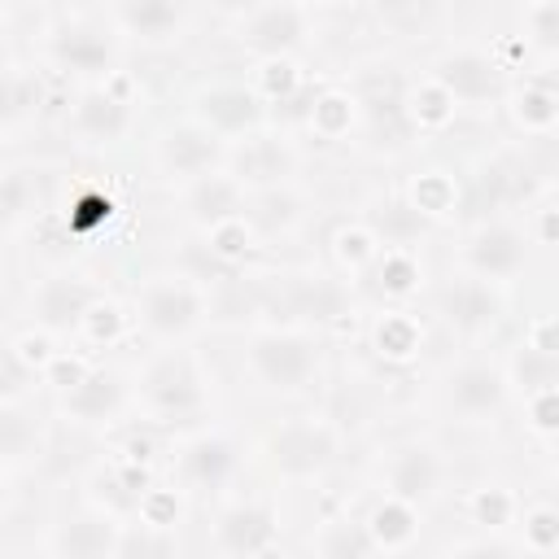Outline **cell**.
Segmentation results:
<instances>
[{
  "label": "cell",
  "mask_w": 559,
  "mask_h": 559,
  "mask_svg": "<svg viewBox=\"0 0 559 559\" xmlns=\"http://www.w3.org/2000/svg\"><path fill=\"white\" fill-rule=\"evenodd\" d=\"M507 389H511V380H507L502 367H493V362H459L445 376L441 397H445L450 415H459V419H489V415H498L507 406Z\"/></svg>",
  "instance_id": "4fadbf2b"
},
{
  "label": "cell",
  "mask_w": 559,
  "mask_h": 559,
  "mask_svg": "<svg viewBox=\"0 0 559 559\" xmlns=\"http://www.w3.org/2000/svg\"><path fill=\"white\" fill-rule=\"evenodd\" d=\"M114 559H179V542L166 524L140 520L135 528H122V542H118Z\"/></svg>",
  "instance_id": "83f0119b"
},
{
  "label": "cell",
  "mask_w": 559,
  "mask_h": 559,
  "mask_svg": "<svg viewBox=\"0 0 559 559\" xmlns=\"http://www.w3.org/2000/svg\"><path fill=\"white\" fill-rule=\"evenodd\" d=\"M118 542H122V528H118V515L105 511V507H83V511H70L48 546L57 559H114L118 555Z\"/></svg>",
  "instance_id": "5bb4252c"
},
{
  "label": "cell",
  "mask_w": 559,
  "mask_h": 559,
  "mask_svg": "<svg viewBox=\"0 0 559 559\" xmlns=\"http://www.w3.org/2000/svg\"><path fill=\"white\" fill-rule=\"evenodd\" d=\"M472 515L480 524H507L511 520V498L502 489H476L472 493Z\"/></svg>",
  "instance_id": "ab89813d"
},
{
  "label": "cell",
  "mask_w": 559,
  "mask_h": 559,
  "mask_svg": "<svg viewBox=\"0 0 559 559\" xmlns=\"http://www.w3.org/2000/svg\"><path fill=\"white\" fill-rule=\"evenodd\" d=\"M511 118H515L524 131L546 135V131L559 122V96H555L550 87H542V83H524V87L511 92Z\"/></svg>",
  "instance_id": "4316f807"
},
{
  "label": "cell",
  "mask_w": 559,
  "mask_h": 559,
  "mask_svg": "<svg viewBox=\"0 0 559 559\" xmlns=\"http://www.w3.org/2000/svg\"><path fill=\"white\" fill-rule=\"evenodd\" d=\"M266 459L288 480L323 476L336 463V432L323 419H288V424H275L271 437H266Z\"/></svg>",
  "instance_id": "8992f818"
},
{
  "label": "cell",
  "mask_w": 559,
  "mask_h": 559,
  "mask_svg": "<svg viewBox=\"0 0 559 559\" xmlns=\"http://www.w3.org/2000/svg\"><path fill=\"white\" fill-rule=\"evenodd\" d=\"M83 328H92V336L96 341H114L118 332H122V314H118V306L114 301H96V310L87 314V323Z\"/></svg>",
  "instance_id": "60d3db41"
},
{
  "label": "cell",
  "mask_w": 559,
  "mask_h": 559,
  "mask_svg": "<svg viewBox=\"0 0 559 559\" xmlns=\"http://www.w3.org/2000/svg\"><path fill=\"white\" fill-rule=\"evenodd\" d=\"M105 17L118 35H131L144 44H170L188 26V9L170 0H122V4H109Z\"/></svg>",
  "instance_id": "44dd1931"
},
{
  "label": "cell",
  "mask_w": 559,
  "mask_h": 559,
  "mask_svg": "<svg viewBox=\"0 0 559 559\" xmlns=\"http://www.w3.org/2000/svg\"><path fill=\"white\" fill-rule=\"evenodd\" d=\"M275 542V511L262 502H231L214 520V546L231 559H262Z\"/></svg>",
  "instance_id": "e0dca14e"
},
{
  "label": "cell",
  "mask_w": 559,
  "mask_h": 559,
  "mask_svg": "<svg viewBox=\"0 0 559 559\" xmlns=\"http://www.w3.org/2000/svg\"><path fill=\"white\" fill-rule=\"evenodd\" d=\"M135 319L153 341H188L205 319V293L192 275H148L135 288Z\"/></svg>",
  "instance_id": "7a4b0ae2"
},
{
  "label": "cell",
  "mask_w": 559,
  "mask_h": 559,
  "mask_svg": "<svg viewBox=\"0 0 559 559\" xmlns=\"http://www.w3.org/2000/svg\"><path fill=\"white\" fill-rule=\"evenodd\" d=\"M524 262H528V236L515 227V223H507V218H489V223H480L472 236H467V245H463V266H467V275H480V280H511L515 271H524Z\"/></svg>",
  "instance_id": "8fae6325"
},
{
  "label": "cell",
  "mask_w": 559,
  "mask_h": 559,
  "mask_svg": "<svg viewBox=\"0 0 559 559\" xmlns=\"http://www.w3.org/2000/svg\"><path fill=\"white\" fill-rule=\"evenodd\" d=\"M441 472H445L441 467V454L428 441H406L384 463V493L393 502L419 507V502H428L441 489Z\"/></svg>",
  "instance_id": "9a60e30c"
},
{
  "label": "cell",
  "mask_w": 559,
  "mask_h": 559,
  "mask_svg": "<svg viewBox=\"0 0 559 559\" xmlns=\"http://www.w3.org/2000/svg\"><path fill=\"white\" fill-rule=\"evenodd\" d=\"M192 118L201 122V127H210L214 135H236V140H245V135H253V131H262V122H266V105H262V96L253 92V87H245V83H214V87H201L197 96H192Z\"/></svg>",
  "instance_id": "30bf717a"
},
{
  "label": "cell",
  "mask_w": 559,
  "mask_h": 559,
  "mask_svg": "<svg viewBox=\"0 0 559 559\" xmlns=\"http://www.w3.org/2000/svg\"><path fill=\"white\" fill-rule=\"evenodd\" d=\"M310 550H314V559H376L380 555L371 528L349 515H332V520L314 524Z\"/></svg>",
  "instance_id": "cb8c5ba5"
},
{
  "label": "cell",
  "mask_w": 559,
  "mask_h": 559,
  "mask_svg": "<svg viewBox=\"0 0 559 559\" xmlns=\"http://www.w3.org/2000/svg\"><path fill=\"white\" fill-rule=\"evenodd\" d=\"M48 61L57 70H70V74H87V79L105 74L109 79L114 74V35L96 22L70 17V22L48 31Z\"/></svg>",
  "instance_id": "7c38bea8"
},
{
  "label": "cell",
  "mask_w": 559,
  "mask_h": 559,
  "mask_svg": "<svg viewBox=\"0 0 559 559\" xmlns=\"http://www.w3.org/2000/svg\"><path fill=\"white\" fill-rule=\"evenodd\" d=\"M511 384H520L528 397L559 393V349L520 345V349L511 354Z\"/></svg>",
  "instance_id": "484cf974"
},
{
  "label": "cell",
  "mask_w": 559,
  "mask_h": 559,
  "mask_svg": "<svg viewBox=\"0 0 559 559\" xmlns=\"http://www.w3.org/2000/svg\"><path fill=\"white\" fill-rule=\"evenodd\" d=\"M376 345H380V354H389V358H406V354L415 349V328H411L406 319L389 314V319L376 328Z\"/></svg>",
  "instance_id": "8d00e7d4"
},
{
  "label": "cell",
  "mask_w": 559,
  "mask_h": 559,
  "mask_svg": "<svg viewBox=\"0 0 559 559\" xmlns=\"http://www.w3.org/2000/svg\"><path fill=\"white\" fill-rule=\"evenodd\" d=\"M441 314L454 332H467V336L489 332L502 319V293L480 275H459L441 293Z\"/></svg>",
  "instance_id": "ffe728a7"
},
{
  "label": "cell",
  "mask_w": 559,
  "mask_h": 559,
  "mask_svg": "<svg viewBox=\"0 0 559 559\" xmlns=\"http://www.w3.org/2000/svg\"><path fill=\"white\" fill-rule=\"evenodd\" d=\"M39 105H44L39 74L26 70V66H17V61H9L4 66V83H0V122H4V135L13 140L26 122H35Z\"/></svg>",
  "instance_id": "603a6c76"
},
{
  "label": "cell",
  "mask_w": 559,
  "mask_h": 559,
  "mask_svg": "<svg viewBox=\"0 0 559 559\" xmlns=\"http://www.w3.org/2000/svg\"><path fill=\"white\" fill-rule=\"evenodd\" d=\"M153 157H157L162 175H170L175 183H192V179H205L227 166V144L197 118H183V122H170L157 131Z\"/></svg>",
  "instance_id": "277c9868"
},
{
  "label": "cell",
  "mask_w": 559,
  "mask_h": 559,
  "mask_svg": "<svg viewBox=\"0 0 559 559\" xmlns=\"http://www.w3.org/2000/svg\"><path fill=\"white\" fill-rule=\"evenodd\" d=\"M0 450H4V467H9V472H13L26 454H35V424L26 428L22 406H4V415H0Z\"/></svg>",
  "instance_id": "1f68e13d"
},
{
  "label": "cell",
  "mask_w": 559,
  "mask_h": 559,
  "mask_svg": "<svg viewBox=\"0 0 559 559\" xmlns=\"http://www.w3.org/2000/svg\"><path fill=\"white\" fill-rule=\"evenodd\" d=\"M245 223L253 236H284L301 223V201L297 192L284 183V188H262V192H249L245 201Z\"/></svg>",
  "instance_id": "d4e9b609"
},
{
  "label": "cell",
  "mask_w": 559,
  "mask_h": 559,
  "mask_svg": "<svg viewBox=\"0 0 559 559\" xmlns=\"http://www.w3.org/2000/svg\"><path fill=\"white\" fill-rule=\"evenodd\" d=\"M231 35L249 52L266 61H288L310 39V9L306 4H245L231 13Z\"/></svg>",
  "instance_id": "3957f363"
},
{
  "label": "cell",
  "mask_w": 559,
  "mask_h": 559,
  "mask_svg": "<svg viewBox=\"0 0 559 559\" xmlns=\"http://www.w3.org/2000/svg\"><path fill=\"white\" fill-rule=\"evenodd\" d=\"M245 192H262V188H284L297 170V148L284 135L271 131H253L236 144H227V166H223Z\"/></svg>",
  "instance_id": "ba28073f"
},
{
  "label": "cell",
  "mask_w": 559,
  "mask_h": 559,
  "mask_svg": "<svg viewBox=\"0 0 559 559\" xmlns=\"http://www.w3.org/2000/svg\"><path fill=\"white\" fill-rule=\"evenodd\" d=\"M319 336L306 328H258L245 345V371L266 393H301L319 376Z\"/></svg>",
  "instance_id": "6da1fadb"
},
{
  "label": "cell",
  "mask_w": 559,
  "mask_h": 559,
  "mask_svg": "<svg viewBox=\"0 0 559 559\" xmlns=\"http://www.w3.org/2000/svg\"><path fill=\"white\" fill-rule=\"evenodd\" d=\"M100 293L87 275L79 271H52L31 288V323L44 336H61V332H79L87 323V314L96 310Z\"/></svg>",
  "instance_id": "52a82bcc"
},
{
  "label": "cell",
  "mask_w": 559,
  "mask_h": 559,
  "mask_svg": "<svg viewBox=\"0 0 559 559\" xmlns=\"http://www.w3.org/2000/svg\"><path fill=\"white\" fill-rule=\"evenodd\" d=\"M70 131L83 144H118L131 131V100L122 92L105 87H87L74 109H70Z\"/></svg>",
  "instance_id": "ac0fdd59"
},
{
  "label": "cell",
  "mask_w": 559,
  "mask_h": 559,
  "mask_svg": "<svg viewBox=\"0 0 559 559\" xmlns=\"http://www.w3.org/2000/svg\"><path fill=\"white\" fill-rule=\"evenodd\" d=\"M445 559H520V550L507 546L502 537H467V542H454Z\"/></svg>",
  "instance_id": "74e56055"
},
{
  "label": "cell",
  "mask_w": 559,
  "mask_h": 559,
  "mask_svg": "<svg viewBox=\"0 0 559 559\" xmlns=\"http://www.w3.org/2000/svg\"><path fill=\"white\" fill-rule=\"evenodd\" d=\"M507 66L493 61L489 52L480 48H450L445 57H437L432 66V83L454 100V105H485V100H498L507 92Z\"/></svg>",
  "instance_id": "9c48e42d"
},
{
  "label": "cell",
  "mask_w": 559,
  "mask_h": 559,
  "mask_svg": "<svg viewBox=\"0 0 559 559\" xmlns=\"http://www.w3.org/2000/svg\"><path fill=\"white\" fill-rule=\"evenodd\" d=\"M179 201H183V218H188V223H197L201 231H218V227L245 218L249 192H245L227 170H214V175H205V179L183 183Z\"/></svg>",
  "instance_id": "2e32d148"
},
{
  "label": "cell",
  "mask_w": 559,
  "mask_h": 559,
  "mask_svg": "<svg viewBox=\"0 0 559 559\" xmlns=\"http://www.w3.org/2000/svg\"><path fill=\"white\" fill-rule=\"evenodd\" d=\"M367 528H371L376 546H384V550H393V546H406V542L415 537V507H406V502H393V498H384V502H380V507L371 511Z\"/></svg>",
  "instance_id": "4dcf8cb0"
},
{
  "label": "cell",
  "mask_w": 559,
  "mask_h": 559,
  "mask_svg": "<svg viewBox=\"0 0 559 559\" xmlns=\"http://www.w3.org/2000/svg\"><path fill=\"white\" fill-rule=\"evenodd\" d=\"M293 314L328 323V319L345 314V293H341L332 280L310 275V280H301V284H297V293H293Z\"/></svg>",
  "instance_id": "f546056e"
},
{
  "label": "cell",
  "mask_w": 559,
  "mask_h": 559,
  "mask_svg": "<svg viewBox=\"0 0 559 559\" xmlns=\"http://www.w3.org/2000/svg\"><path fill=\"white\" fill-rule=\"evenodd\" d=\"M424 223H428V218H424V214H419L411 201H384L380 210H371L367 231H371L376 240L384 236V245H389V249H402V245H406V240H411V236H415Z\"/></svg>",
  "instance_id": "f1b7e54d"
},
{
  "label": "cell",
  "mask_w": 559,
  "mask_h": 559,
  "mask_svg": "<svg viewBox=\"0 0 559 559\" xmlns=\"http://www.w3.org/2000/svg\"><path fill=\"white\" fill-rule=\"evenodd\" d=\"M528 411H533V424L537 428H559V393L528 397Z\"/></svg>",
  "instance_id": "7bdbcfd3"
},
{
  "label": "cell",
  "mask_w": 559,
  "mask_h": 559,
  "mask_svg": "<svg viewBox=\"0 0 559 559\" xmlns=\"http://www.w3.org/2000/svg\"><path fill=\"white\" fill-rule=\"evenodd\" d=\"M140 402L153 419H188L205 406V389H201V371L188 354L170 349L162 358H153L140 376Z\"/></svg>",
  "instance_id": "5b68a950"
},
{
  "label": "cell",
  "mask_w": 559,
  "mask_h": 559,
  "mask_svg": "<svg viewBox=\"0 0 559 559\" xmlns=\"http://www.w3.org/2000/svg\"><path fill=\"white\" fill-rule=\"evenodd\" d=\"M349 122H354V100L345 96V92H323L314 105H310V127L319 131V135H345L349 131Z\"/></svg>",
  "instance_id": "d6a6232c"
},
{
  "label": "cell",
  "mask_w": 559,
  "mask_h": 559,
  "mask_svg": "<svg viewBox=\"0 0 559 559\" xmlns=\"http://www.w3.org/2000/svg\"><path fill=\"white\" fill-rule=\"evenodd\" d=\"M524 31L537 48L559 52V4H524Z\"/></svg>",
  "instance_id": "d590c367"
},
{
  "label": "cell",
  "mask_w": 559,
  "mask_h": 559,
  "mask_svg": "<svg viewBox=\"0 0 559 559\" xmlns=\"http://www.w3.org/2000/svg\"><path fill=\"white\" fill-rule=\"evenodd\" d=\"M122 406H127V384H122L118 371H105V367L87 371V376L61 397V411L74 415L79 424H105V419H114Z\"/></svg>",
  "instance_id": "7402d4cb"
},
{
  "label": "cell",
  "mask_w": 559,
  "mask_h": 559,
  "mask_svg": "<svg viewBox=\"0 0 559 559\" xmlns=\"http://www.w3.org/2000/svg\"><path fill=\"white\" fill-rule=\"evenodd\" d=\"M524 528H528V537H533V546H555L559 542V515L555 511H546V507H537V511H528V520H524Z\"/></svg>",
  "instance_id": "b9f144b4"
},
{
  "label": "cell",
  "mask_w": 559,
  "mask_h": 559,
  "mask_svg": "<svg viewBox=\"0 0 559 559\" xmlns=\"http://www.w3.org/2000/svg\"><path fill=\"white\" fill-rule=\"evenodd\" d=\"M35 205H39L35 175L31 170H9L4 175V218H9V231H17L26 223V214H35Z\"/></svg>",
  "instance_id": "836d02e7"
},
{
  "label": "cell",
  "mask_w": 559,
  "mask_h": 559,
  "mask_svg": "<svg viewBox=\"0 0 559 559\" xmlns=\"http://www.w3.org/2000/svg\"><path fill=\"white\" fill-rule=\"evenodd\" d=\"M450 114H454V100H450L432 79L424 83V105L406 100V118H411V127H445Z\"/></svg>",
  "instance_id": "e575fe53"
},
{
  "label": "cell",
  "mask_w": 559,
  "mask_h": 559,
  "mask_svg": "<svg viewBox=\"0 0 559 559\" xmlns=\"http://www.w3.org/2000/svg\"><path fill=\"white\" fill-rule=\"evenodd\" d=\"M411 280H415V262H411L402 249H384L380 288H389V293H411Z\"/></svg>",
  "instance_id": "f35d334b"
},
{
  "label": "cell",
  "mask_w": 559,
  "mask_h": 559,
  "mask_svg": "<svg viewBox=\"0 0 559 559\" xmlns=\"http://www.w3.org/2000/svg\"><path fill=\"white\" fill-rule=\"evenodd\" d=\"M236 463H240L236 441L214 428H205L179 445V480L188 489H223L231 480Z\"/></svg>",
  "instance_id": "d6986e66"
}]
</instances>
